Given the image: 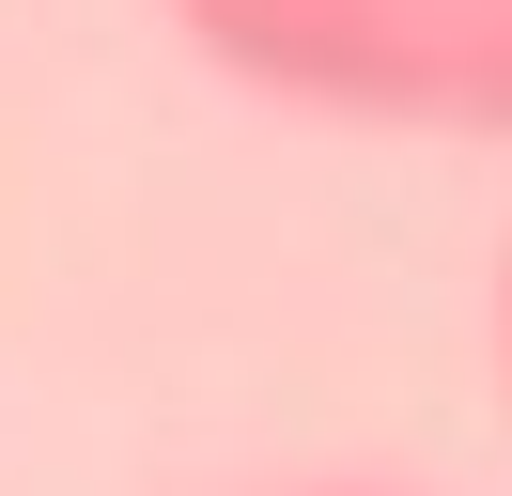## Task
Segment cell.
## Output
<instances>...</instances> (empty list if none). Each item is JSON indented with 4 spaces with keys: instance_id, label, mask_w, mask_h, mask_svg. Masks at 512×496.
<instances>
[{
    "instance_id": "3957f363",
    "label": "cell",
    "mask_w": 512,
    "mask_h": 496,
    "mask_svg": "<svg viewBox=\"0 0 512 496\" xmlns=\"http://www.w3.org/2000/svg\"><path fill=\"white\" fill-rule=\"evenodd\" d=\"M497 357H512V279H497Z\"/></svg>"
},
{
    "instance_id": "6da1fadb",
    "label": "cell",
    "mask_w": 512,
    "mask_h": 496,
    "mask_svg": "<svg viewBox=\"0 0 512 496\" xmlns=\"http://www.w3.org/2000/svg\"><path fill=\"white\" fill-rule=\"evenodd\" d=\"M171 31L295 109L512 140V0H171Z\"/></svg>"
},
{
    "instance_id": "7a4b0ae2",
    "label": "cell",
    "mask_w": 512,
    "mask_h": 496,
    "mask_svg": "<svg viewBox=\"0 0 512 496\" xmlns=\"http://www.w3.org/2000/svg\"><path fill=\"white\" fill-rule=\"evenodd\" d=\"M295 496H373V481H295Z\"/></svg>"
}]
</instances>
